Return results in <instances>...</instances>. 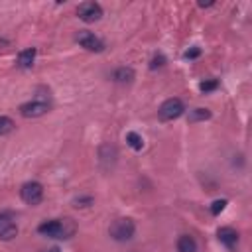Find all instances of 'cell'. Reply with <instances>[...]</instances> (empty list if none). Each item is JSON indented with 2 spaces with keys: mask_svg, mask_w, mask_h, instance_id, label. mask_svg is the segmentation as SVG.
<instances>
[{
  "mask_svg": "<svg viewBox=\"0 0 252 252\" xmlns=\"http://www.w3.org/2000/svg\"><path fill=\"white\" fill-rule=\"evenodd\" d=\"M77 16H79L83 22L91 24V22L100 20L102 8H100L98 2H83V4H79V8H77Z\"/></svg>",
  "mask_w": 252,
  "mask_h": 252,
  "instance_id": "obj_6",
  "label": "cell"
},
{
  "mask_svg": "<svg viewBox=\"0 0 252 252\" xmlns=\"http://www.w3.org/2000/svg\"><path fill=\"white\" fill-rule=\"evenodd\" d=\"M20 197H22V201L28 203V205H37V203L43 199V187H41L37 181H28V183L22 185Z\"/></svg>",
  "mask_w": 252,
  "mask_h": 252,
  "instance_id": "obj_4",
  "label": "cell"
},
{
  "mask_svg": "<svg viewBox=\"0 0 252 252\" xmlns=\"http://www.w3.org/2000/svg\"><path fill=\"white\" fill-rule=\"evenodd\" d=\"M199 53H201V49L199 47H193V49L185 51V59H195V57H199Z\"/></svg>",
  "mask_w": 252,
  "mask_h": 252,
  "instance_id": "obj_19",
  "label": "cell"
},
{
  "mask_svg": "<svg viewBox=\"0 0 252 252\" xmlns=\"http://www.w3.org/2000/svg\"><path fill=\"white\" fill-rule=\"evenodd\" d=\"M47 252H59V248H51V250H47Z\"/></svg>",
  "mask_w": 252,
  "mask_h": 252,
  "instance_id": "obj_20",
  "label": "cell"
},
{
  "mask_svg": "<svg viewBox=\"0 0 252 252\" xmlns=\"http://www.w3.org/2000/svg\"><path fill=\"white\" fill-rule=\"evenodd\" d=\"M18 234V226L14 219L6 213H0V238L2 240H12Z\"/></svg>",
  "mask_w": 252,
  "mask_h": 252,
  "instance_id": "obj_8",
  "label": "cell"
},
{
  "mask_svg": "<svg viewBox=\"0 0 252 252\" xmlns=\"http://www.w3.org/2000/svg\"><path fill=\"white\" fill-rule=\"evenodd\" d=\"M14 130V120L8 116H0V136H6Z\"/></svg>",
  "mask_w": 252,
  "mask_h": 252,
  "instance_id": "obj_15",
  "label": "cell"
},
{
  "mask_svg": "<svg viewBox=\"0 0 252 252\" xmlns=\"http://www.w3.org/2000/svg\"><path fill=\"white\" fill-rule=\"evenodd\" d=\"M211 112L207 108H193L189 112V122H201V120H209Z\"/></svg>",
  "mask_w": 252,
  "mask_h": 252,
  "instance_id": "obj_14",
  "label": "cell"
},
{
  "mask_svg": "<svg viewBox=\"0 0 252 252\" xmlns=\"http://www.w3.org/2000/svg\"><path fill=\"white\" fill-rule=\"evenodd\" d=\"M134 230H136L134 220L128 219V217H120V219L112 220V224L108 228V234L118 242H126V240H130L134 236Z\"/></svg>",
  "mask_w": 252,
  "mask_h": 252,
  "instance_id": "obj_2",
  "label": "cell"
},
{
  "mask_svg": "<svg viewBox=\"0 0 252 252\" xmlns=\"http://www.w3.org/2000/svg\"><path fill=\"white\" fill-rule=\"evenodd\" d=\"M33 59H35V49H33V47H28V49L20 51V55H18V65H20L22 69H30V67L33 65Z\"/></svg>",
  "mask_w": 252,
  "mask_h": 252,
  "instance_id": "obj_10",
  "label": "cell"
},
{
  "mask_svg": "<svg viewBox=\"0 0 252 252\" xmlns=\"http://www.w3.org/2000/svg\"><path fill=\"white\" fill-rule=\"evenodd\" d=\"M219 87V81L217 79H211V81H203L201 85H199V89L203 91V93H209V91H213V89H217Z\"/></svg>",
  "mask_w": 252,
  "mask_h": 252,
  "instance_id": "obj_17",
  "label": "cell"
},
{
  "mask_svg": "<svg viewBox=\"0 0 252 252\" xmlns=\"http://www.w3.org/2000/svg\"><path fill=\"white\" fill-rule=\"evenodd\" d=\"M77 41H79V45L81 47H85L87 51H102L104 49V43H102V39H98L94 33H91V32H79L77 33Z\"/></svg>",
  "mask_w": 252,
  "mask_h": 252,
  "instance_id": "obj_7",
  "label": "cell"
},
{
  "mask_svg": "<svg viewBox=\"0 0 252 252\" xmlns=\"http://www.w3.org/2000/svg\"><path fill=\"white\" fill-rule=\"evenodd\" d=\"M112 79H114L116 83H130V81L134 79V71H132L130 67H118V69L114 71Z\"/></svg>",
  "mask_w": 252,
  "mask_h": 252,
  "instance_id": "obj_12",
  "label": "cell"
},
{
  "mask_svg": "<svg viewBox=\"0 0 252 252\" xmlns=\"http://www.w3.org/2000/svg\"><path fill=\"white\" fill-rule=\"evenodd\" d=\"M177 252H197V242H195V238L189 236V234L179 236V240H177Z\"/></svg>",
  "mask_w": 252,
  "mask_h": 252,
  "instance_id": "obj_11",
  "label": "cell"
},
{
  "mask_svg": "<svg viewBox=\"0 0 252 252\" xmlns=\"http://www.w3.org/2000/svg\"><path fill=\"white\" fill-rule=\"evenodd\" d=\"M224 207H226V201H224V199H217V201H213V205H211V213H213V215H219V213L224 211Z\"/></svg>",
  "mask_w": 252,
  "mask_h": 252,
  "instance_id": "obj_16",
  "label": "cell"
},
{
  "mask_svg": "<svg viewBox=\"0 0 252 252\" xmlns=\"http://www.w3.org/2000/svg\"><path fill=\"white\" fill-rule=\"evenodd\" d=\"M217 236H219V242H220L222 246H226L228 250H234V248L238 246V232H236L232 226H222V228H219Z\"/></svg>",
  "mask_w": 252,
  "mask_h": 252,
  "instance_id": "obj_9",
  "label": "cell"
},
{
  "mask_svg": "<svg viewBox=\"0 0 252 252\" xmlns=\"http://www.w3.org/2000/svg\"><path fill=\"white\" fill-rule=\"evenodd\" d=\"M47 110H49V102L47 100H39V98L24 102L20 106V114L24 118H37V116H43Z\"/></svg>",
  "mask_w": 252,
  "mask_h": 252,
  "instance_id": "obj_5",
  "label": "cell"
},
{
  "mask_svg": "<svg viewBox=\"0 0 252 252\" xmlns=\"http://www.w3.org/2000/svg\"><path fill=\"white\" fill-rule=\"evenodd\" d=\"M126 144H128L132 150H136V152L144 148V140H142V136L136 134V132H128V134H126Z\"/></svg>",
  "mask_w": 252,
  "mask_h": 252,
  "instance_id": "obj_13",
  "label": "cell"
},
{
  "mask_svg": "<svg viewBox=\"0 0 252 252\" xmlns=\"http://www.w3.org/2000/svg\"><path fill=\"white\" fill-rule=\"evenodd\" d=\"M163 63H165V59H163V55H156V57L152 59V65H150V67H152V69H156V67H161Z\"/></svg>",
  "mask_w": 252,
  "mask_h": 252,
  "instance_id": "obj_18",
  "label": "cell"
},
{
  "mask_svg": "<svg viewBox=\"0 0 252 252\" xmlns=\"http://www.w3.org/2000/svg\"><path fill=\"white\" fill-rule=\"evenodd\" d=\"M183 110H185V106H183V102H181L179 98H167V100L159 106L158 114H159V118H161L163 122H167V120L179 118V116L183 114Z\"/></svg>",
  "mask_w": 252,
  "mask_h": 252,
  "instance_id": "obj_3",
  "label": "cell"
},
{
  "mask_svg": "<svg viewBox=\"0 0 252 252\" xmlns=\"http://www.w3.org/2000/svg\"><path fill=\"white\" fill-rule=\"evenodd\" d=\"M37 232L49 238H69L75 232V224L71 222V219H53V220H45L37 226Z\"/></svg>",
  "mask_w": 252,
  "mask_h": 252,
  "instance_id": "obj_1",
  "label": "cell"
}]
</instances>
